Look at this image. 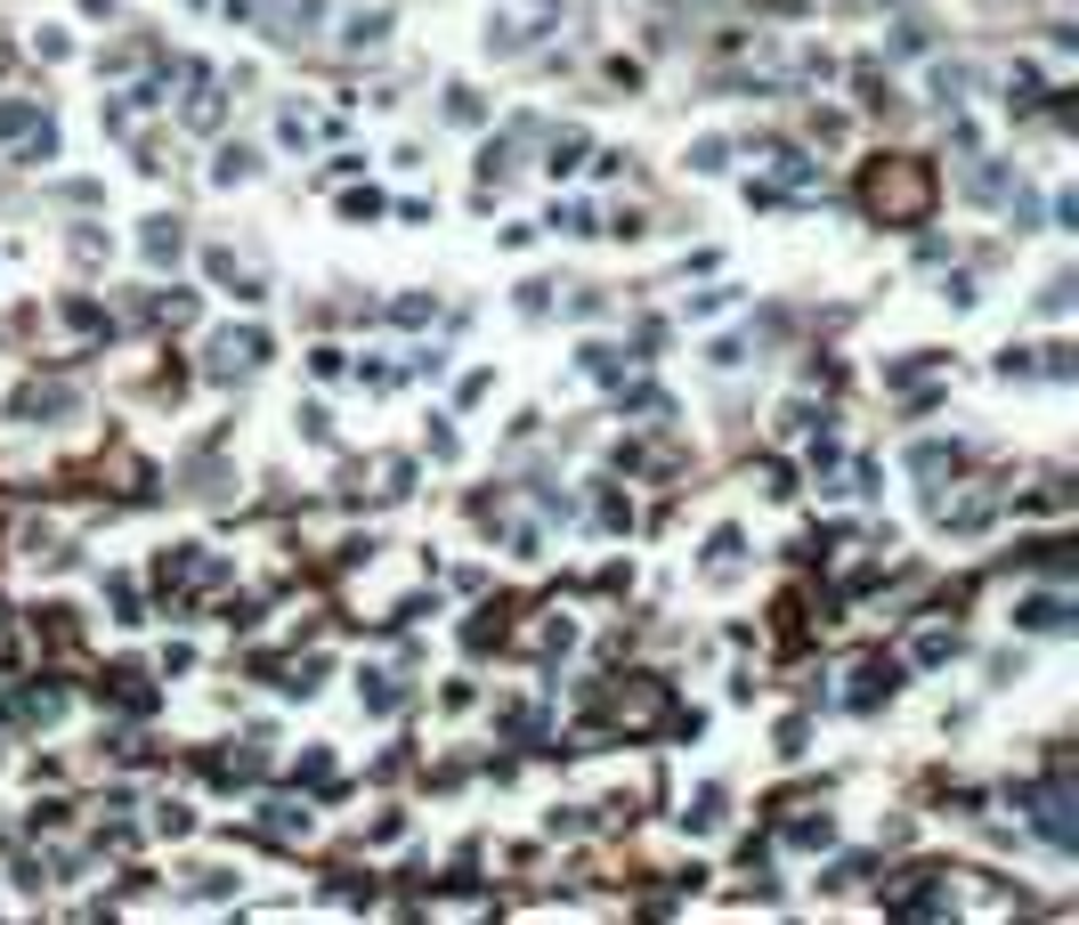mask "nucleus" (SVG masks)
<instances>
[{
    "instance_id": "1",
    "label": "nucleus",
    "mask_w": 1079,
    "mask_h": 925,
    "mask_svg": "<svg viewBox=\"0 0 1079 925\" xmlns=\"http://www.w3.org/2000/svg\"><path fill=\"white\" fill-rule=\"evenodd\" d=\"M861 203L877 219H893V228H909V219L933 212V171H925V162H909V155L868 162V171H861Z\"/></svg>"
},
{
    "instance_id": "15",
    "label": "nucleus",
    "mask_w": 1079,
    "mask_h": 925,
    "mask_svg": "<svg viewBox=\"0 0 1079 925\" xmlns=\"http://www.w3.org/2000/svg\"><path fill=\"white\" fill-rule=\"evenodd\" d=\"M690 162H698V171H722V162H731V147H722V138H698Z\"/></svg>"
},
{
    "instance_id": "3",
    "label": "nucleus",
    "mask_w": 1079,
    "mask_h": 925,
    "mask_svg": "<svg viewBox=\"0 0 1079 925\" xmlns=\"http://www.w3.org/2000/svg\"><path fill=\"white\" fill-rule=\"evenodd\" d=\"M212 358H220V374H244V365H260V358H268V334H220V341H212Z\"/></svg>"
},
{
    "instance_id": "8",
    "label": "nucleus",
    "mask_w": 1079,
    "mask_h": 925,
    "mask_svg": "<svg viewBox=\"0 0 1079 925\" xmlns=\"http://www.w3.org/2000/svg\"><path fill=\"white\" fill-rule=\"evenodd\" d=\"M358 698H366L373 714H398V698H406V690L390 683V674H366V683H358Z\"/></svg>"
},
{
    "instance_id": "11",
    "label": "nucleus",
    "mask_w": 1079,
    "mask_h": 925,
    "mask_svg": "<svg viewBox=\"0 0 1079 925\" xmlns=\"http://www.w3.org/2000/svg\"><path fill=\"white\" fill-rule=\"evenodd\" d=\"M707 568H715V577H731V568H739V528H722V537L707 544Z\"/></svg>"
},
{
    "instance_id": "6",
    "label": "nucleus",
    "mask_w": 1079,
    "mask_h": 925,
    "mask_svg": "<svg viewBox=\"0 0 1079 925\" xmlns=\"http://www.w3.org/2000/svg\"><path fill=\"white\" fill-rule=\"evenodd\" d=\"M260 820H268V836H277V845H293V836H308V804H268Z\"/></svg>"
},
{
    "instance_id": "5",
    "label": "nucleus",
    "mask_w": 1079,
    "mask_h": 925,
    "mask_svg": "<svg viewBox=\"0 0 1079 925\" xmlns=\"http://www.w3.org/2000/svg\"><path fill=\"white\" fill-rule=\"evenodd\" d=\"M1023 625L1031 633H1071V601H1055V593L1047 601H1023Z\"/></svg>"
},
{
    "instance_id": "9",
    "label": "nucleus",
    "mask_w": 1079,
    "mask_h": 925,
    "mask_svg": "<svg viewBox=\"0 0 1079 925\" xmlns=\"http://www.w3.org/2000/svg\"><path fill=\"white\" fill-rule=\"evenodd\" d=\"M179 244L187 236L171 228V219H147V260H155V269H162V260H179Z\"/></svg>"
},
{
    "instance_id": "4",
    "label": "nucleus",
    "mask_w": 1079,
    "mask_h": 925,
    "mask_svg": "<svg viewBox=\"0 0 1079 925\" xmlns=\"http://www.w3.org/2000/svg\"><path fill=\"white\" fill-rule=\"evenodd\" d=\"M893 683H901V674L885 666V657H868V666L853 674V707H885V698H893Z\"/></svg>"
},
{
    "instance_id": "2",
    "label": "nucleus",
    "mask_w": 1079,
    "mask_h": 925,
    "mask_svg": "<svg viewBox=\"0 0 1079 925\" xmlns=\"http://www.w3.org/2000/svg\"><path fill=\"white\" fill-rule=\"evenodd\" d=\"M666 714H674L666 707V683H626V698H617V723H626V731H657Z\"/></svg>"
},
{
    "instance_id": "14",
    "label": "nucleus",
    "mask_w": 1079,
    "mask_h": 925,
    "mask_svg": "<svg viewBox=\"0 0 1079 925\" xmlns=\"http://www.w3.org/2000/svg\"><path fill=\"white\" fill-rule=\"evenodd\" d=\"M715 812H722V788H707V796H698V804H690V820H682V828H715Z\"/></svg>"
},
{
    "instance_id": "7",
    "label": "nucleus",
    "mask_w": 1079,
    "mask_h": 925,
    "mask_svg": "<svg viewBox=\"0 0 1079 925\" xmlns=\"http://www.w3.org/2000/svg\"><path fill=\"white\" fill-rule=\"evenodd\" d=\"M66 406H74L66 382H33V390H25V415H66Z\"/></svg>"
},
{
    "instance_id": "12",
    "label": "nucleus",
    "mask_w": 1079,
    "mask_h": 925,
    "mask_svg": "<svg viewBox=\"0 0 1079 925\" xmlns=\"http://www.w3.org/2000/svg\"><path fill=\"white\" fill-rule=\"evenodd\" d=\"M942 471H958V447H918V480H942Z\"/></svg>"
},
{
    "instance_id": "16",
    "label": "nucleus",
    "mask_w": 1079,
    "mask_h": 925,
    "mask_svg": "<svg viewBox=\"0 0 1079 925\" xmlns=\"http://www.w3.org/2000/svg\"><path fill=\"white\" fill-rule=\"evenodd\" d=\"M447 122H480V98H471V90H447Z\"/></svg>"
},
{
    "instance_id": "13",
    "label": "nucleus",
    "mask_w": 1079,
    "mask_h": 925,
    "mask_svg": "<svg viewBox=\"0 0 1079 925\" xmlns=\"http://www.w3.org/2000/svg\"><path fill=\"white\" fill-rule=\"evenodd\" d=\"M382 33H390L382 9H358V16H349V41H358V49H366V41H382Z\"/></svg>"
},
{
    "instance_id": "10",
    "label": "nucleus",
    "mask_w": 1079,
    "mask_h": 925,
    "mask_svg": "<svg viewBox=\"0 0 1079 925\" xmlns=\"http://www.w3.org/2000/svg\"><path fill=\"white\" fill-rule=\"evenodd\" d=\"M252 162H260L252 147H220V171H212V179H227V188H236V179H252Z\"/></svg>"
}]
</instances>
